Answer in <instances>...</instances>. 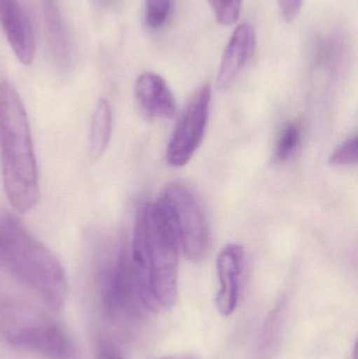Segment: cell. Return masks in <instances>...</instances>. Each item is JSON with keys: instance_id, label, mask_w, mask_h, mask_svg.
<instances>
[{"instance_id": "1", "label": "cell", "mask_w": 358, "mask_h": 359, "mask_svg": "<svg viewBox=\"0 0 358 359\" xmlns=\"http://www.w3.org/2000/svg\"><path fill=\"white\" fill-rule=\"evenodd\" d=\"M0 151L6 198L17 212H29L40 198L37 161L27 111L8 80L0 81Z\"/></svg>"}, {"instance_id": "2", "label": "cell", "mask_w": 358, "mask_h": 359, "mask_svg": "<svg viewBox=\"0 0 358 359\" xmlns=\"http://www.w3.org/2000/svg\"><path fill=\"white\" fill-rule=\"evenodd\" d=\"M0 265L55 311L64 306L67 282L56 255L10 212L0 213Z\"/></svg>"}, {"instance_id": "3", "label": "cell", "mask_w": 358, "mask_h": 359, "mask_svg": "<svg viewBox=\"0 0 358 359\" xmlns=\"http://www.w3.org/2000/svg\"><path fill=\"white\" fill-rule=\"evenodd\" d=\"M130 253L149 271L158 310L174 307L178 299L179 242L161 201L137 213Z\"/></svg>"}, {"instance_id": "4", "label": "cell", "mask_w": 358, "mask_h": 359, "mask_svg": "<svg viewBox=\"0 0 358 359\" xmlns=\"http://www.w3.org/2000/svg\"><path fill=\"white\" fill-rule=\"evenodd\" d=\"M0 334L14 347L48 359H71L73 341L65 329L48 313L16 299L0 304Z\"/></svg>"}, {"instance_id": "5", "label": "cell", "mask_w": 358, "mask_h": 359, "mask_svg": "<svg viewBox=\"0 0 358 359\" xmlns=\"http://www.w3.org/2000/svg\"><path fill=\"white\" fill-rule=\"evenodd\" d=\"M160 201L170 215L185 257L193 262L205 259L212 246V236L197 196L184 184L172 182L164 188Z\"/></svg>"}, {"instance_id": "6", "label": "cell", "mask_w": 358, "mask_h": 359, "mask_svg": "<svg viewBox=\"0 0 358 359\" xmlns=\"http://www.w3.org/2000/svg\"><path fill=\"white\" fill-rule=\"evenodd\" d=\"M210 99L212 88L204 86L187 103L166 151V161L172 168H181L188 163L199 149L207 126Z\"/></svg>"}, {"instance_id": "7", "label": "cell", "mask_w": 358, "mask_h": 359, "mask_svg": "<svg viewBox=\"0 0 358 359\" xmlns=\"http://www.w3.org/2000/svg\"><path fill=\"white\" fill-rule=\"evenodd\" d=\"M243 261V246L235 243L223 247L216 259L219 291L216 304L223 318H228L237 309Z\"/></svg>"}, {"instance_id": "8", "label": "cell", "mask_w": 358, "mask_h": 359, "mask_svg": "<svg viewBox=\"0 0 358 359\" xmlns=\"http://www.w3.org/2000/svg\"><path fill=\"white\" fill-rule=\"evenodd\" d=\"M0 23L15 56L29 65L36 54L35 36L27 13L17 0H0Z\"/></svg>"}, {"instance_id": "9", "label": "cell", "mask_w": 358, "mask_h": 359, "mask_svg": "<svg viewBox=\"0 0 358 359\" xmlns=\"http://www.w3.org/2000/svg\"><path fill=\"white\" fill-rule=\"evenodd\" d=\"M256 31L250 23H241L235 27L223 53L219 67L218 83L226 90L245 69L256 50Z\"/></svg>"}, {"instance_id": "10", "label": "cell", "mask_w": 358, "mask_h": 359, "mask_svg": "<svg viewBox=\"0 0 358 359\" xmlns=\"http://www.w3.org/2000/svg\"><path fill=\"white\" fill-rule=\"evenodd\" d=\"M135 98L140 111L153 119H172L177 107L174 94L161 76L141 74L135 83Z\"/></svg>"}, {"instance_id": "11", "label": "cell", "mask_w": 358, "mask_h": 359, "mask_svg": "<svg viewBox=\"0 0 358 359\" xmlns=\"http://www.w3.org/2000/svg\"><path fill=\"white\" fill-rule=\"evenodd\" d=\"M113 117L109 102L105 98H100L96 103L90 133V154L92 159L98 160L109 147L111 136Z\"/></svg>"}, {"instance_id": "12", "label": "cell", "mask_w": 358, "mask_h": 359, "mask_svg": "<svg viewBox=\"0 0 358 359\" xmlns=\"http://www.w3.org/2000/svg\"><path fill=\"white\" fill-rule=\"evenodd\" d=\"M302 139V128L298 122H290L282 130L277 144H275L273 157L279 163L288 161L296 154Z\"/></svg>"}, {"instance_id": "13", "label": "cell", "mask_w": 358, "mask_h": 359, "mask_svg": "<svg viewBox=\"0 0 358 359\" xmlns=\"http://www.w3.org/2000/svg\"><path fill=\"white\" fill-rule=\"evenodd\" d=\"M172 0H145L143 18L149 29L164 27L172 13Z\"/></svg>"}, {"instance_id": "14", "label": "cell", "mask_w": 358, "mask_h": 359, "mask_svg": "<svg viewBox=\"0 0 358 359\" xmlns=\"http://www.w3.org/2000/svg\"><path fill=\"white\" fill-rule=\"evenodd\" d=\"M214 17L221 25L237 22L241 13L242 0H208Z\"/></svg>"}, {"instance_id": "15", "label": "cell", "mask_w": 358, "mask_h": 359, "mask_svg": "<svg viewBox=\"0 0 358 359\" xmlns=\"http://www.w3.org/2000/svg\"><path fill=\"white\" fill-rule=\"evenodd\" d=\"M358 158V139L352 137L345 141L338 147L329 158L330 165L349 166L355 165Z\"/></svg>"}, {"instance_id": "16", "label": "cell", "mask_w": 358, "mask_h": 359, "mask_svg": "<svg viewBox=\"0 0 358 359\" xmlns=\"http://www.w3.org/2000/svg\"><path fill=\"white\" fill-rule=\"evenodd\" d=\"M277 6L285 21L292 22L302 8L303 0H277Z\"/></svg>"}, {"instance_id": "17", "label": "cell", "mask_w": 358, "mask_h": 359, "mask_svg": "<svg viewBox=\"0 0 358 359\" xmlns=\"http://www.w3.org/2000/svg\"><path fill=\"white\" fill-rule=\"evenodd\" d=\"M98 359H124L117 348L109 341H103L99 348Z\"/></svg>"}, {"instance_id": "18", "label": "cell", "mask_w": 358, "mask_h": 359, "mask_svg": "<svg viewBox=\"0 0 358 359\" xmlns=\"http://www.w3.org/2000/svg\"><path fill=\"white\" fill-rule=\"evenodd\" d=\"M158 359H199L197 356L193 355V354L189 353H177V354H170V355L163 356V358H160Z\"/></svg>"}]
</instances>
